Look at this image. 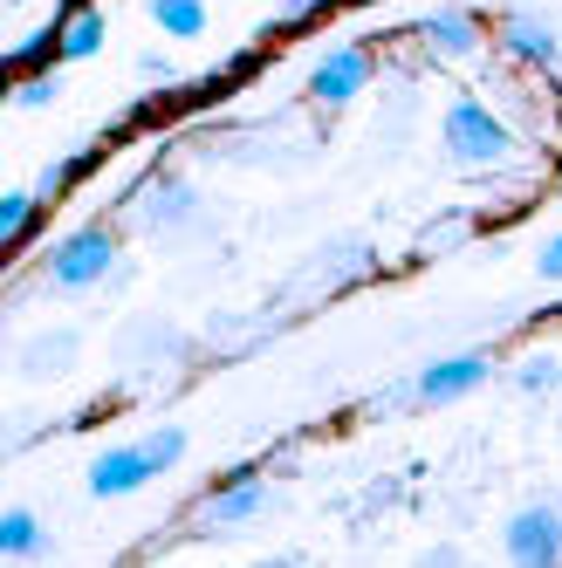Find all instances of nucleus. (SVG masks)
Instances as JSON below:
<instances>
[{
	"label": "nucleus",
	"instance_id": "6e6552de",
	"mask_svg": "<svg viewBox=\"0 0 562 568\" xmlns=\"http://www.w3.org/2000/svg\"><path fill=\"white\" fill-rule=\"evenodd\" d=\"M192 213H199V192H192L185 179H151L144 199H138V226H151V233H172V226H185Z\"/></svg>",
	"mask_w": 562,
	"mask_h": 568
},
{
	"label": "nucleus",
	"instance_id": "9b49d317",
	"mask_svg": "<svg viewBox=\"0 0 562 568\" xmlns=\"http://www.w3.org/2000/svg\"><path fill=\"white\" fill-rule=\"evenodd\" d=\"M56 34H62V62H90L103 49V34H110V14L90 8V0H76V8L56 21Z\"/></svg>",
	"mask_w": 562,
	"mask_h": 568
},
{
	"label": "nucleus",
	"instance_id": "dca6fc26",
	"mask_svg": "<svg viewBox=\"0 0 562 568\" xmlns=\"http://www.w3.org/2000/svg\"><path fill=\"white\" fill-rule=\"evenodd\" d=\"M69 356H76V336H34L21 349V363H28L34 377H42V371H69Z\"/></svg>",
	"mask_w": 562,
	"mask_h": 568
},
{
	"label": "nucleus",
	"instance_id": "ddd939ff",
	"mask_svg": "<svg viewBox=\"0 0 562 568\" xmlns=\"http://www.w3.org/2000/svg\"><path fill=\"white\" fill-rule=\"evenodd\" d=\"M0 555H8V561L49 555V535H42V520H34L28 507H8V514H0Z\"/></svg>",
	"mask_w": 562,
	"mask_h": 568
},
{
	"label": "nucleus",
	"instance_id": "f03ea898",
	"mask_svg": "<svg viewBox=\"0 0 562 568\" xmlns=\"http://www.w3.org/2000/svg\"><path fill=\"white\" fill-rule=\"evenodd\" d=\"M110 267H117V240H110V226H76L62 247H49V281H56L62 295L97 288Z\"/></svg>",
	"mask_w": 562,
	"mask_h": 568
},
{
	"label": "nucleus",
	"instance_id": "2eb2a0df",
	"mask_svg": "<svg viewBox=\"0 0 562 568\" xmlns=\"http://www.w3.org/2000/svg\"><path fill=\"white\" fill-rule=\"evenodd\" d=\"M34 213H42V199H34V192H8V199H0V240L21 247L28 226H34Z\"/></svg>",
	"mask_w": 562,
	"mask_h": 568
},
{
	"label": "nucleus",
	"instance_id": "39448f33",
	"mask_svg": "<svg viewBox=\"0 0 562 568\" xmlns=\"http://www.w3.org/2000/svg\"><path fill=\"white\" fill-rule=\"evenodd\" d=\"M488 371H494V363L480 356V349H466V356H439V363H425L412 384H419V404H453V397H466V390L488 384Z\"/></svg>",
	"mask_w": 562,
	"mask_h": 568
},
{
	"label": "nucleus",
	"instance_id": "f3484780",
	"mask_svg": "<svg viewBox=\"0 0 562 568\" xmlns=\"http://www.w3.org/2000/svg\"><path fill=\"white\" fill-rule=\"evenodd\" d=\"M138 445H144V453H151V466H158V473H165V466H179V459H185V432H179V425H158V432H144Z\"/></svg>",
	"mask_w": 562,
	"mask_h": 568
},
{
	"label": "nucleus",
	"instance_id": "a211bd4d",
	"mask_svg": "<svg viewBox=\"0 0 562 568\" xmlns=\"http://www.w3.org/2000/svg\"><path fill=\"white\" fill-rule=\"evenodd\" d=\"M514 384H521V390H562V363H555V356H529Z\"/></svg>",
	"mask_w": 562,
	"mask_h": 568
},
{
	"label": "nucleus",
	"instance_id": "1a4fd4ad",
	"mask_svg": "<svg viewBox=\"0 0 562 568\" xmlns=\"http://www.w3.org/2000/svg\"><path fill=\"white\" fill-rule=\"evenodd\" d=\"M501 49L514 62H529V69H555L562 62V42H555V28L542 14H508L501 21Z\"/></svg>",
	"mask_w": 562,
	"mask_h": 568
},
{
	"label": "nucleus",
	"instance_id": "4be33fe9",
	"mask_svg": "<svg viewBox=\"0 0 562 568\" xmlns=\"http://www.w3.org/2000/svg\"><path fill=\"white\" fill-rule=\"evenodd\" d=\"M535 274H542V281H562V233H549V240H542V254H535Z\"/></svg>",
	"mask_w": 562,
	"mask_h": 568
},
{
	"label": "nucleus",
	"instance_id": "7ed1b4c3",
	"mask_svg": "<svg viewBox=\"0 0 562 568\" xmlns=\"http://www.w3.org/2000/svg\"><path fill=\"white\" fill-rule=\"evenodd\" d=\"M508 568H562V507L555 500H529L508 520Z\"/></svg>",
	"mask_w": 562,
	"mask_h": 568
},
{
	"label": "nucleus",
	"instance_id": "20e7f679",
	"mask_svg": "<svg viewBox=\"0 0 562 568\" xmlns=\"http://www.w3.org/2000/svg\"><path fill=\"white\" fill-rule=\"evenodd\" d=\"M371 75H378V55L364 42H343V49H330L323 62L309 69V97L323 103V110H343V103H357V97L371 90Z\"/></svg>",
	"mask_w": 562,
	"mask_h": 568
},
{
	"label": "nucleus",
	"instance_id": "0eeeda50",
	"mask_svg": "<svg viewBox=\"0 0 562 568\" xmlns=\"http://www.w3.org/2000/svg\"><path fill=\"white\" fill-rule=\"evenodd\" d=\"M144 479H158V466H151L144 445H110V453L90 466V494L97 500H124V494H138Z\"/></svg>",
	"mask_w": 562,
	"mask_h": 568
},
{
	"label": "nucleus",
	"instance_id": "6ab92c4d",
	"mask_svg": "<svg viewBox=\"0 0 562 568\" xmlns=\"http://www.w3.org/2000/svg\"><path fill=\"white\" fill-rule=\"evenodd\" d=\"M14 103H21V110L56 103V75H21V83H14Z\"/></svg>",
	"mask_w": 562,
	"mask_h": 568
},
{
	"label": "nucleus",
	"instance_id": "4468645a",
	"mask_svg": "<svg viewBox=\"0 0 562 568\" xmlns=\"http://www.w3.org/2000/svg\"><path fill=\"white\" fill-rule=\"evenodd\" d=\"M90 165H97V151H76V158H62V165H49V172H42V179H34L28 192H34V199H42V206H56V199H62V192L76 185V179H83Z\"/></svg>",
	"mask_w": 562,
	"mask_h": 568
},
{
	"label": "nucleus",
	"instance_id": "b1692460",
	"mask_svg": "<svg viewBox=\"0 0 562 568\" xmlns=\"http://www.w3.org/2000/svg\"><path fill=\"white\" fill-rule=\"evenodd\" d=\"M419 568H460V548H432V555H425Z\"/></svg>",
	"mask_w": 562,
	"mask_h": 568
},
{
	"label": "nucleus",
	"instance_id": "5701e85b",
	"mask_svg": "<svg viewBox=\"0 0 562 568\" xmlns=\"http://www.w3.org/2000/svg\"><path fill=\"white\" fill-rule=\"evenodd\" d=\"M330 0H281V28H295V21H309V14H323Z\"/></svg>",
	"mask_w": 562,
	"mask_h": 568
},
{
	"label": "nucleus",
	"instance_id": "aec40b11",
	"mask_svg": "<svg viewBox=\"0 0 562 568\" xmlns=\"http://www.w3.org/2000/svg\"><path fill=\"white\" fill-rule=\"evenodd\" d=\"M138 75H144V83H158V90H179V69H172V55H138Z\"/></svg>",
	"mask_w": 562,
	"mask_h": 568
},
{
	"label": "nucleus",
	"instance_id": "423d86ee",
	"mask_svg": "<svg viewBox=\"0 0 562 568\" xmlns=\"http://www.w3.org/2000/svg\"><path fill=\"white\" fill-rule=\"evenodd\" d=\"M419 42H425L432 62H466V55H480V14L473 8H439V14L419 21Z\"/></svg>",
	"mask_w": 562,
	"mask_h": 568
},
{
	"label": "nucleus",
	"instance_id": "393cba45",
	"mask_svg": "<svg viewBox=\"0 0 562 568\" xmlns=\"http://www.w3.org/2000/svg\"><path fill=\"white\" fill-rule=\"evenodd\" d=\"M261 568H295V561H261Z\"/></svg>",
	"mask_w": 562,
	"mask_h": 568
},
{
	"label": "nucleus",
	"instance_id": "9d476101",
	"mask_svg": "<svg viewBox=\"0 0 562 568\" xmlns=\"http://www.w3.org/2000/svg\"><path fill=\"white\" fill-rule=\"evenodd\" d=\"M268 507V479H248L240 473L233 486H220V494H207V507H199V520L207 527H240V520H254Z\"/></svg>",
	"mask_w": 562,
	"mask_h": 568
},
{
	"label": "nucleus",
	"instance_id": "f8f14e48",
	"mask_svg": "<svg viewBox=\"0 0 562 568\" xmlns=\"http://www.w3.org/2000/svg\"><path fill=\"white\" fill-rule=\"evenodd\" d=\"M144 8H151V28L172 34V42H199V34L213 28V8H207V0H144Z\"/></svg>",
	"mask_w": 562,
	"mask_h": 568
},
{
	"label": "nucleus",
	"instance_id": "412c9836",
	"mask_svg": "<svg viewBox=\"0 0 562 568\" xmlns=\"http://www.w3.org/2000/svg\"><path fill=\"white\" fill-rule=\"evenodd\" d=\"M466 233H473V220H446V226H432V233H425V254H446V247H460Z\"/></svg>",
	"mask_w": 562,
	"mask_h": 568
},
{
	"label": "nucleus",
	"instance_id": "f257e3e1",
	"mask_svg": "<svg viewBox=\"0 0 562 568\" xmlns=\"http://www.w3.org/2000/svg\"><path fill=\"white\" fill-rule=\"evenodd\" d=\"M439 138H446V158L460 172H501L514 158V131L480 97H453L446 116H439Z\"/></svg>",
	"mask_w": 562,
	"mask_h": 568
}]
</instances>
